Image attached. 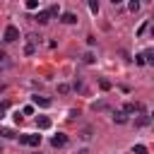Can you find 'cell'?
<instances>
[{"label": "cell", "instance_id": "cell-1", "mask_svg": "<svg viewBox=\"0 0 154 154\" xmlns=\"http://www.w3.org/2000/svg\"><path fill=\"white\" fill-rule=\"evenodd\" d=\"M19 137V144H26V147H38L41 144V135H17Z\"/></svg>", "mask_w": 154, "mask_h": 154}, {"label": "cell", "instance_id": "cell-2", "mask_svg": "<svg viewBox=\"0 0 154 154\" xmlns=\"http://www.w3.org/2000/svg\"><path fill=\"white\" fill-rule=\"evenodd\" d=\"M2 38H5L7 43L17 41V38H19V29H17L14 24H7V26H5V34H2Z\"/></svg>", "mask_w": 154, "mask_h": 154}, {"label": "cell", "instance_id": "cell-3", "mask_svg": "<svg viewBox=\"0 0 154 154\" xmlns=\"http://www.w3.org/2000/svg\"><path fill=\"white\" fill-rule=\"evenodd\" d=\"M140 111H144V108H142V103H135V101L125 103V108H123V113H125V116H130V113H140Z\"/></svg>", "mask_w": 154, "mask_h": 154}, {"label": "cell", "instance_id": "cell-4", "mask_svg": "<svg viewBox=\"0 0 154 154\" xmlns=\"http://www.w3.org/2000/svg\"><path fill=\"white\" fill-rule=\"evenodd\" d=\"M65 142H67V135H65V132H58V135L51 137V144H53V147H63Z\"/></svg>", "mask_w": 154, "mask_h": 154}, {"label": "cell", "instance_id": "cell-5", "mask_svg": "<svg viewBox=\"0 0 154 154\" xmlns=\"http://www.w3.org/2000/svg\"><path fill=\"white\" fill-rule=\"evenodd\" d=\"M60 22L63 24H77V14L75 12H63L60 14Z\"/></svg>", "mask_w": 154, "mask_h": 154}, {"label": "cell", "instance_id": "cell-6", "mask_svg": "<svg viewBox=\"0 0 154 154\" xmlns=\"http://www.w3.org/2000/svg\"><path fill=\"white\" fill-rule=\"evenodd\" d=\"M34 106H41V108H48L51 106V99H46V96H34Z\"/></svg>", "mask_w": 154, "mask_h": 154}, {"label": "cell", "instance_id": "cell-7", "mask_svg": "<svg viewBox=\"0 0 154 154\" xmlns=\"http://www.w3.org/2000/svg\"><path fill=\"white\" fill-rule=\"evenodd\" d=\"M149 120H152V118H149L144 111H140V118L135 120V125H137V128H144V125H149Z\"/></svg>", "mask_w": 154, "mask_h": 154}, {"label": "cell", "instance_id": "cell-8", "mask_svg": "<svg viewBox=\"0 0 154 154\" xmlns=\"http://www.w3.org/2000/svg\"><path fill=\"white\" fill-rule=\"evenodd\" d=\"M36 125H38V130H48V128H51V118L38 116V118H36Z\"/></svg>", "mask_w": 154, "mask_h": 154}, {"label": "cell", "instance_id": "cell-9", "mask_svg": "<svg viewBox=\"0 0 154 154\" xmlns=\"http://www.w3.org/2000/svg\"><path fill=\"white\" fill-rule=\"evenodd\" d=\"M38 24H48V19H51V14L46 12V10H41V12H36V17H34Z\"/></svg>", "mask_w": 154, "mask_h": 154}, {"label": "cell", "instance_id": "cell-10", "mask_svg": "<svg viewBox=\"0 0 154 154\" xmlns=\"http://www.w3.org/2000/svg\"><path fill=\"white\" fill-rule=\"evenodd\" d=\"M113 123H118V125H123V123H128V116H125L123 111H116V113H113Z\"/></svg>", "mask_w": 154, "mask_h": 154}, {"label": "cell", "instance_id": "cell-11", "mask_svg": "<svg viewBox=\"0 0 154 154\" xmlns=\"http://www.w3.org/2000/svg\"><path fill=\"white\" fill-rule=\"evenodd\" d=\"M0 137L12 140V137H17V132H14V130H10V128H0Z\"/></svg>", "mask_w": 154, "mask_h": 154}, {"label": "cell", "instance_id": "cell-12", "mask_svg": "<svg viewBox=\"0 0 154 154\" xmlns=\"http://www.w3.org/2000/svg\"><path fill=\"white\" fill-rule=\"evenodd\" d=\"M128 10H130V12L135 14V12L140 10V0H130V2H128Z\"/></svg>", "mask_w": 154, "mask_h": 154}, {"label": "cell", "instance_id": "cell-13", "mask_svg": "<svg viewBox=\"0 0 154 154\" xmlns=\"http://www.w3.org/2000/svg\"><path fill=\"white\" fill-rule=\"evenodd\" d=\"M24 7L26 10H36L38 7V0H24Z\"/></svg>", "mask_w": 154, "mask_h": 154}, {"label": "cell", "instance_id": "cell-14", "mask_svg": "<svg viewBox=\"0 0 154 154\" xmlns=\"http://www.w3.org/2000/svg\"><path fill=\"white\" fill-rule=\"evenodd\" d=\"M89 10L91 14H99V0H89Z\"/></svg>", "mask_w": 154, "mask_h": 154}, {"label": "cell", "instance_id": "cell-15", "mask_svg": "<svg viewBox=\"0 0 154 154\" xmlns=\"http://www.w3.org/2000/svg\"><path fill=\"white\" fill-rule=\"evenodd\" d=\"M132 154H147V147L144 144H135L132 147Z\"/></svg>", "mask_w": 154, "mask_h": 154}, {"label": "cell", "instance_id": "cell-16", "mask_svg": "<svg viewBox=\"0 0 154 154\" xmlns=\"http://www.w3.org/2000/svg\"><path fill=\"white\" fill-rule=\"evenodd\" d=\"M99 87H101L103 91H108V89H111V82H108V79H99Z\"/></svg>", "mask_w": 154, "mask_h": 154}, {"label": "cell", "instance_id": "cell-17", "mask_svg": "<svg viewBox=\"0 0 154 154\" xmlns=\"http://www.w3.org/2000/svg\"><path fill=\"white\" fill-rule=\"evenodd\" d=\"M7 108H10V103H0V120L5 118V113H7Z\"/></svg>", "mask_w": 154, "mask_h": 154}, {"label": "cell", "instance_id": "cell-18", "mask_svg": "<svg viewBox=\"0 0 154 154\" xmlns=\"http://www.w3.org/2000/svg\"><path fill=\"white\" fill-rule=\"evenodd\" d=\"M67 91H70L67 84H58V94H67Z\"/></svg>", "mask_w": 154, "mask_h": 154}, {"label": "cell", "instance_id": "cell-19", "mask_svg": "<svg viewBox=\"0 0 154 154\" xmlns=\"http://www.w3.org/2000/svg\"><path fill=\"white\" fill-rule=\"evenodd\" d=\"M91 108H94V111H103V108H106V101H99V103H94Z\"/></svg>", "mask_w": 154, "mask_h": 154}, {"label": "cell", "instance_id": "cell-20", "mask_svg": "<svg viewBox=\"0 0 154 154\" xmlns=\"http://www.w3.org/2000/svg\"><path fill=\"white\" fill-rule=\"evenodd\" d=\"M31 113H34V106H24L22 108V116H31Z\"/></svg>", "mask_w": 154, "mask_h": 154}, {"label": "cell", "instance_id": "cell-21", "mask_svg": "<svg viewBox=\"0 0 154 154\" xmlns=\"http://www.w3.org/2000/svg\"><path fill=\"white\" fill-rule=\"evenodd\" d=\"M89 137H91V130L84 128V130H82V140H89Z\"/></svg>", "mask_w": 154, "mask_h": 154}, {"label": "cell", "instance_id": "cell-22", "mask_svg": "<svg viewBox=\"0 0 154 154\" xmlns=\"http://www.w3.org/2000/svg\"><path fill=\"white\" fill-rule=\"evenodd\" d=\"M34 51H36V48H34V43H29V46H26V48H24V53H26V55H31V53H34Z\"/></svg>", "mask_w": 154, "mask_h": 154}, {"label": "cell", "instance_id": "cell-23", "mask_svg": "<svg viewBox=\"0 0 154 154\" xmlns=\"http://www.w3.org/2000/svg\"><path fill=\"white\" fill-rule=\"evenodd\" d=\"M84 63H94V53H84Z\"/></svg>", "mask_w": 154, "mask_h": 154}, {"label": "cell", "instance_id": "cell-24", "mask_svg": "<svg viewBox=\"0 0 154 154\" xmlns=\"http://www.w3.org/2000/svg\"><path fill=\"white\" fill-rule=\"evenodd\" d=\"M111 2H113V5H120V2H123V0H111Z\"/></svg>", "mask_w": 154, "mask_h": 154}, {"label": "cell", "instance_id": "cell-25", "mask_svg": "<svg viewBox=\"0 0 154 154\" xmlns=\"http://www.w3.org/2000/svg\"><path fill=\"white\" fill-rule=\"evenodd\" d=\"M2 60H5V53H0V63H2Z\"/></svg>", "mask_w": 154, "mask_h": 154}]
</instances>
